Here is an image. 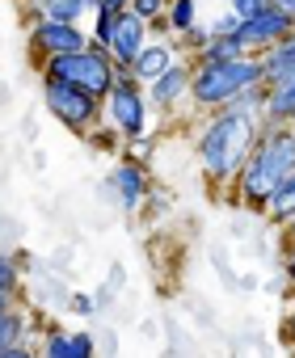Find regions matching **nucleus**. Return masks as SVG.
Wrapping results in <instances>:
<instances>
[{
  "label": "nucleus",
  "mask_w": 295,
  "mask_h": 358,
  "mask_svg": "<svg viewBox=\"0 0 295 358\" xmlns=\"http://www.w3.org/2000/svg\"><path fill=\"white\" fill-rule=\"evenodd\" d=\"M266 118L257 110H240V106H220L207 114L203 131H199V164L207 173V182L215 186H232L236 173L249 156V148L257 143Z\"/></svg>",
  "instance_id": "f257e3e1"
},
{
  "label": "nucleus",
  "mask_w": 295,
  "mask_h": 358,
  "mask_svg": "<svg viewBox=\"0 0 295 358\" xmlns=\"http://www.w3.org/2000/svg\"><path fill=\"white\" fill-rule=\"evenodd\" d=\"M295 169V135H291V122H266L257 143L249 148L240 173H236V203L249 207V211H261L270 190L282 182V177Z\"/></svg>",
  "instance_id": "f03ea898"
},
{
  "label": "nucleus",
  "mask_w": 295,
  "mask_h": 358,
  "mask_svg": "<svg viewBox=\"0 0 295 358\" xmlns=\"http://www.w3.org/2000/svg\"><path fill=\"white\" fill-rule=\"evenodd\" d=\"M266 85L261 80V55H236V59H194L190 64V106L211 114L228 101H236L245 89Z\"/></svg>",
  "instance_id": "7ed1b4c3"
},
{
  "label": "nucleus",
  "mask_w": 295,
  "mask_h": 358,
  "mask_svg": "<svg viewBox=\"0 0 295 358\" xmlns=\"http://www.w3.org/2000/svg\"><path fill=\"white\" fill-rule=\"evenodd\" d=\"M148 118H152V106H148L143 85L131 76V68H114V85L101 97V127L118 139H131L148 131Z\"/></svg>",
  "instance_id": "20e7f679"
},
{
  "label": "nucleus",
  "mask_w": 295,
  "mask_h": 358,
  "mask_svg": "<svg viewBox=\"0 0 295 358\" xmlns=\"http://www.w3.org/2000/svg\"><path fill=\"white\" fill-rule=\"evenodd\" d=\"M43 76L68 80V85L85 89V93H93V97H106L110 85H114V59H110L106 47L89 43V47H80V51H68V55H51V59H43Z\"/></svg>",
  "instance_id": "39448f33"
},
{
  "label": "nucleus",
  "mask_w": 295,
  "mask_h": 358,
  "mask_svg": "<svg viewBox=\"0 0 295 358\" xmlns=\"http://www.w3.org/2000/svg\"><path fill=\"white\" fill-rule=\"evenodd\" d=\"M43 101H47V114L59 118L76 135H89L93 127H101V97H93V93H85L68 80L43 76Z\"/></svg>",
  "instance_id": "423d86ee"
},
{
  "label": "nucleus",
  "mask_w": 295,
  "mask_h": 358,
  "mask_svg": "<svg viewBox=\"0 0 295 358\" xmlns=\"http://www.w3.org/2000/svg\"><path fill=\"white\" fill-rule=\"evenodd\" d=\"M287 34H291V17H287L278 5H261L257 13H249V17L236 26V38H240V47H245L249 55H261L266 47L282 43Z\"/></svg>",
  "instance_id": "0eeeda50"
},
{
  "label": "nucleus",
  "mask_w": 295,
  "mask_h": 358,
  "mask_svg": "<svg viewBox=\"0 0 295 358\" xmlns=\"http://www.w3.org/2000/svg\"><path fill=\"white\" fill-rule=\"evenodd\" d=\"M30 47L51 59V55H68L89 47V34L80 30V22H59V17H34L30 22Z\"/></svg>",
  "instance_id": "6e6552de"
},
{
  "label": "nucleus",
  "mask_w": 295,
  "mask_h": 358,
  "mask_svg": "<svg viewBox=\"0 0 295 358\" xmlns=\"http://www.w3.org/2000/svg\"><path fill=\"white\" fill-rule=\"evenodd\" d=\"M143 43H148V22H143L131 5H127V9H118L114 30H110V43H106V51H110L114 68H131V59L143 51Z\"/></svg>",
  "instance_id": "1a4fd4ad"
},
{
  "label": "nucleus",
  "mask_w": 295,
  "mask_h": 358,
  "mask_svg": "<svg viewBox=\"0 0 295 358\" xmlns=\"http://www.w3.org/2000/svg\"><path fill=\"white\" fill-rule=\"evenodd\" d=\"M143 89H148V106H152V110H178L190 97V64L186 59L169 64L157 80H148Z\"/></svg>",
  "instance_id": "9d476101"
},
{
  "label": "nucleus",
  "mask_w": 295,
  "mask_h": 358,
  "mask_svg": "<svg viewBox=\"0 0 295 358\" xmlns=\"http://www.w3.org/2000/svg\"><path fill=\"white\" fill-rule=\"evenodd\" d=\"M110 190H114V199H118L122 211H135V207L148 199V169H143L139 160L114 164V173H110Z\"/></svg>",
  "instance_id": "9b49d317"
},
{
  "label": "nucleus",
  "mask_w": 295,
  "mask_h": 358,
  "mask_svg": "<svg viewBox=\"0 0 295 358\" xmlns=\"http://www.w3.org/2000/svg\"><path fill=\"white\" fill-rule=\"evenodd\" d=\"M261 118H266V122H295V68H287L278 80L266 85Z\"/></svg>",
  "instance_id": "f8f14e48"
},
{
  "label": "nucleus",
  "mask_w": 295,
  "mask_h": 358,
  "mask_svg": "<svg viewBox=\"0 0 295 358\" xmlns=\"http://www.w3.org/2000/svg\"><path fill=\"white\" fill-rule=\"evenodd\" d=\"M169 64H178V51H173L169 43H152V38H148L143 51L131 59V76H135L139 85H148V80H157Z\"/></svg>",
  "instance_id": "ddd939ff"
},
{
  "label": "nucleus",
  "mask_w": 295,
  "mask_h": 358,
  "mask_svg": "<svg viewBox=\"0 0 295 358\" xmlns=\"http://www.w3.org/2000/svg\"><path fill=\"white\" fill-rule=\"evenodd\" d=\"M97 350V341L89 333H64V329H51L43 337V354L47 358H89Z\"/></svg>",
  "instance_id": "4468645a"
},
{
  "label": "nucleus",
  "mask_w": 295,
  "mask_h": 358,
  "mask_svg": "<svg viewBox=\"0 0 295 358\" xmlns=\"http://www.w3.org/2000/svg\"><path fill=\"white\" fill-rule=\"evenodd\" d=\"M261 215H266V220H274V224H287V220L295 215V169H291L282 182L270 190V199H266Z\"/></svg>",
  "instance_id": "2eb2a0df"
},
{
  "label": "nucleus",
  "mask_w": 295,
  "mask_h": 358,
  "mask_svg": "<svg viewBox=\"0 0 295 358\" xmlns=\"http://www.w3.org/2000/svg\"><path fill=\"white\" fill-rule=\"evenodd\" d=\"M34 17H59V22H80L93 13V0H30Z\"/></svg>",
  "instance_id": "dca6fc26"
},
{
  "label": "nucleus",
  "mask_w": 295,
  "mask_h": 358,
  "mask_svg": "<svg viewBox=\"0 0 295 358\" xmlns=\"http://www.w3.org/2000/svg\"><path fill=\"white\" fill-rule=\"evenodd\" d=\"M165 26H169V34H186L190 26H199V0H169Z\"/></svg>",
  "instance_id": "f3484780"
},
{
  "label": "nucleus",
  "mask_w": 295,
  "mask_h": 358,
  "mask_svg": "<svg viewBox=\"0 0 295 358\" xmlns=\"http://www.w3.org/2000/svg\"><path fill=\"white\" fill-rule=\"evenodd\" d=\"M22 266H26V253H5L0 249V295H13L22 291Z\"/></svg>",
  "instance_id": "a211bd4d"
},
{
  "label": "nucleus",
  "mask_w": 295,
  "mask_h": 358,
  "mask_svg": "<svg viewBox=\"0 0 295 358\" xmlns=\"http://www.w3.org/2000/svg\"><path fill=\"white\" fill-rule=\"evenodd\" d=\"M236 55H249L236 34H211V43H207L194 59H236Z\"/></svg>",
  "instance_id": "6ab92c4d"
},
{
  "label": "nucleus",
  "mask_w": 295,
  "mask_h": 358,
  "mask_svg": "<svg viewBox=\"0 0 295 358\" xmlns=\"http://www.w3.org/2000/svg\"><path fill=\"white\" fill-rule=\"evenodd\" d=\"M93 13H97V26H93L89 43L106 47V43H110V30H114V17H118V9H93Z\"/></svg>",
  "instance_id": "aec40b11"
},
{
  "label": "nucleus",
  "mask_w": 295,
  "mask_h": 358,
  "mask_svg": "<svg viewBox=\"0 0 295 358\" xmlns=\"http://www.w3.org/2000/svg\"><path fill=\"white\" fill-rule=\"evenodd\" d=\"M178 38H182V51L199 55V51L211 43V26H203V22H199V26H190V30H186V34H178Z\"/></svg>",
  "instance_id": "412c9836"
},
{
  "label": "nucleus",
  "mask_w": 295,
  "mask_h": 358,
  "mask_svg": "<svg viewBox=\"0 0 295 358\" xmlns=\"http://www.w3.org/2000/svg\"><path fill=\"white\" fill-rule=\"evenodd\" d=\"M131 9L148 22V26H152V22H161L165 17V9H169V0H131Z\"/></svg>",
  "instance_id": "4be33fe9"
},
{
  "label": "nucleus",
  "mask_w": 295,
  "mask_h": 358,
  "mask_svg": "<svg viewBox=\"0 0 295 358\" xmlns=\"http://www.w3.org/2000/svg\"><path fill=\"white\" fill-rule=\"evenodd\" d=\"M148 156H152V135H148V131H143V135H131V139H127V160H139V164H143Z\"/></svg>",
  "instance_id": "5701e85b"
},
{
  "label": "nucleus",
  "mask_w": 295,
  "mask_h": 358,
  "mask_svg": "<svg viewBox=\"0 0 295 358\" xmlns=\"http://www.w3.org/2000/svg\"><path fill=\"white\" fill-rule=\"evenodd\" d=\"M261 5H270V0H228V9H232V13H236L240 22H245L249 13H257Z\"/></svg>",
  "instance_id": "b1692460"
},
{
  "label": "nucleus",
  "mask_w": 295,
  "mask_h": 358,
  "mask_svg": "<svg viewBox=\"0 0 295 358\" xmlns=\"http://www.w3.org/2000/svg\"><path fill=\"white\" fill-rule=\"evenodd\" d=\"M68 308H72V312H80V316H89V312L97 308V299H93V295H80V291H76V295H68Z\"/></svg>",
  "instance_id": "393cba45"
},
{
  "label": "nucleus",
  "mask_w": 295,
  "mask_h": 358,
  "mask_svg": "<svg viewBox=\"0 0 295 358\" xmlns=\"http://www.w3.org/2000/svg\"><path fill=\"white\" fill-rule=\"evenodd\" d=\"M282 274H287V282L295 287V241H287V253H282Z\"/></svg>",
  "instance_id": "a878e982"
},
{
  "label": "nucleus",
  "mask_w": 295,
  "mask_h": 358,
  "mask_svg": "<svg viewBox=\"0 0 295 358\" xmlns=\"http://www.w3.org/2000/svg\"><path fill=\"white\" fill-rule=\"evenodd\" d=\"M282 341H287V345H295V312L282 320Z\"/></svg>",
  "instance_id": "bb28decb"
},
{
  "label": "nucleus",
  "mask_w": 295,
  "mask_h": 358,
  "mask_svg": "<svg viewBox=\"0 0 295 358\" xmlns=\"http://www.w3.org/2000/svg\"><path fill=\"white\" fill-rule=\"evenodd\" d=\"M131 0H93V9H127Z\"/></svg>",
  "instance_id": "cd10ccee"
},
{
  "label": "nucleus",
  "mask_w": 295,
  "mask_h": 358,
  "mask_svg": "<svg viewBox=\"0 0 295 358\" xmlns=\"http://www.w3.org/2000/svg\"><path fill=\"white\" fill-rule=\"evenodd\" d=\"M270 5H278V9H282L291 22H295V0H270Z\"/></svg>",
  "instance_id": "c85d7f7f"
},
{
  "label": "nucleus",
  "mask_w": 295,
  "mask_h": 358,
  "mask_svg": "<svg viewBox=\"0 0 295 358\" xmlns=\"http://www.w3.org/2000/svg\"><path fill=\"white\" fill-rule=\"evenodd\" d=\"M282 228H287V241H295V215H291V220H287Z\"/></svg>",
  "instance_id": "c756f323"
},
{
  "label": "nucleus",
  "mask_w": 295,
  "mask_h": 358,
  "mask_svg": "<svg viewBox=\"0 0 295 358\" xmlns=\"http://www.w3.org/2000/svg\"><path fill=\"white\" fill-rule=\"evenodd\" d=\"M13 308V295H0V312H9Z\"/></svg>",
  "instance_id": "7c9ffc66"
},
{
  "label": "nucleus",
  "mask_w": 295,
  "mask_h": 358,
  "mask_svg": "<svg viewBox=\"0 0 295 358\" xmlns=\"http://www.w3.org/2000/svg\"><path fill=\"white\" fill-rule=\"evenodd\" d=\"M291 135H295V122H291Z\"/></svg>",
  "instance_id": "2f4dec72"
},
{
  "label": "nucleus",
  "mask_w": 295,
  "mask_h": 358,
  "mask_svg": "<svg viewBox=\"0 0 295 358\" xmlns=\"http://www.w3.org/2000/svg\"><path fill=\"white\" fill-rule=\"evenodd\" d=\"M291 30H295V22H291Z\"/></svg>",
  "instance_id": "473e14b6"
}]
</instances>
